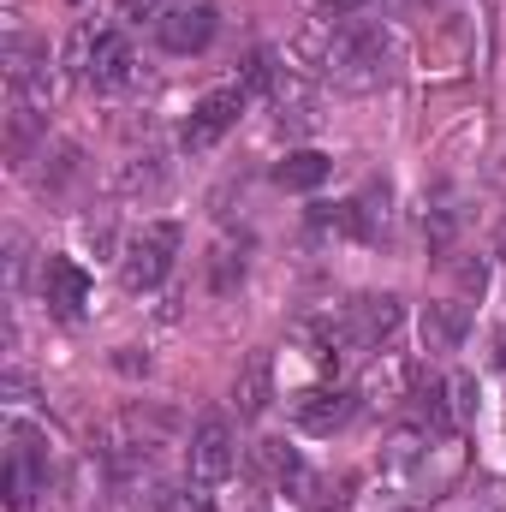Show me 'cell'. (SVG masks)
<instances>
[{"label": "cell", "mask_w": 506, "mask_h": 512, "mask_svg": "<svg viewBox=\"0 0 506 512\" xmlns=\"http://www.w3.org/2000/svg\"><path fill=\"white\" fill-rule=\"evenodd\" d=\"M322 72L334 78V90L370 96V90H381L393 78V42L381 30H370V24H340V30H328Z\"/></svg>", "instance_id": "1"}, {"label": "cell", "mask_w": 506, "mask_h": 512, "mask_svg": "<svg viewBox=\"0 0 506 512\" xmlns=\"http://www.w3.org/2000/svg\"><path fill=\"white\" fill-rule=\"evenodd\" d=\"M239 471V441H233V423L227 417H203L191 429V447H185V477L197 489H215Z\"/></svg>", "instance_id": "5"}, {"label": "cell", "mask_w": 506, "mask_h": 512, "mask_svg": "<svg viewBox=\"0 0 506 512\" xmlns=\"http://www.w3.org/2000/svg\"><path fill=\"white\" fill-rule=\"evenodd\" d=\"M328 173H334V155H322V149H292V155L274 167V185H280V191H316V185H328Z\"/></svg>", "instance_id": "14"}, {"label": "cell", "mask_w": 506, "mask_h": 512, "mask_svg": "<svg viewBox=\"0 0 506 512\" xmlns=\"http://www.w3.org/2000/svg\"><path fill=\"white\" fill-rule=\"evenodd\" d=\"M256 477L274 483V489H310V477H304V465L286 441H256Z\"/></svg>", "instance_id": "15"}, {"label": "cell", "mask_w": 506, "mask_h": 512, "mask_svg": "<svg viewBox=\"0 0 506 512\" xmlns=\"http://www.w3.org/2000/svg\"><path fill=\"white\" fill-rule=\"evenodd\" d=\"M399 322H405V310H399L393 292H358V298L340 304L334 340H340V352H376L399 334Z\"/></svg>", "instance_id": "3"}, {"label": "cell", "mask_w": 506, "mask_h": 512, "mask_svg": "<svg viewBox=\"0 0 506 512\" xmlns=\"http://www.w3.org/2000/svg\"><path fill=\"white\" fill-rule=\"evenodd\" d=\"M358 399H364V405H376V411L405 405V399H411V358H399V352H381L376 364L364 370V382H358Z\"/></svg>", "instance_id": "11"}, {"label": "cell", "mask_w": 506, "mask_h": 512, "mask_svg": "<svg viewBox=\"0 0 506 512\" xmlns=\"http://www.w3.org/2000/svg\"><path fill=\"white\" fill-rule=\"evenodd\" d=\"M114 191H126V197H137V191H161V161H131V167H120Z\"/></svg>", "instance_id": "18"}, {"label": "cell", "mask_w": 506, "mask_h": 512, "mask_svg": "<svg viewBox=\"0 0 506 512\" xmlns=\"http://www.w3.org/2000/svg\"><path fill=\"white\" fill-rule=\"evenodd\" d=\"M495 256H506V221H501V233H495Z\"/></svg>", "instance_id": "21"}, {"label": "cell", "mask_w": 506, "mask_h": 512, "mask_svg": "<svg viewBox=\"0 0 506 512\" xmlns=\"http://www.w3.org/2000/svg\"><path fill=\"white\" fill-rule=\"evenodd\" d=\"M477 399H483V393H477V376H465V370L441 382V411H447L453 429H465V423L477 417Z\"/></svg>", "instance_id": "16"}, {"label": "cell", "mask_w": 506, "mask_h": 512, "mask_svg": "<svg viewBox=\"0 0 506 512\" xmlns=\"http://www.w3.org/2000/svg\"><path fill=\"white\" fill-rule=\"evenodd\" d=\"M471 334V304L465 298H435L423 310V352H459Z\"/></svg>", "instance_id": "12"}, {"label": "cell", "mask_w": 506, "mask_h": 512, "mask_svg": "<svg viewBox=\"0 0 506 512\" xmlns=\"http://www.w3.org/2000/svg\"><path fill=\"white\" fill-rule=\"evenodd\" d=\"M215 30H221V18H215V6H203V0H185L155 36H161V48L167 54H203L209 42H215Z\"/></svg>", "instance_id": "10"}, {"label": "cell", "mask_w": 506, "mask_h": 512, "mask_svg": "<svg viewBox=\"0 0 506 512\" xmlns=\"http://www.w3.org/2000/svg\"><path fill=\"white\" fill-rule=\"evenodd\" d=\"M459 477H465V441H459V429H441V435H429V447H423L417 471L405 477V489L417 501H441Z\"/></svg>", "instance_id": "6"}, {"label": "cell", "mask_w": 506, "mask_h": 512, "mask_svg": "<svg viewBox=\"0 0 506 512\" xmlns=\"http://www.w3.org/2000/svg\"><path fill=\"white\" fill-rule=\"evenodd\" d=\"M179 6H185V0H120V24H131V30H143V24L161 30Z\"/></svg>", "instance_id": "17"}, {"label": "cell", "mask_w": 506, "mask_h": 512, "mask_svg": "<svg viewBox=\"0 0 506 512\" xmlns=\"http://www.w3.org/2000/svg\"><path fill=\"white\" fill-rule=\"evenodd\" d=\"M239 114H245V90H209L197 108H191V120L179 131V143L191 149V155H209L227 131L239 126Z\"/></svg>", "instance_id": "7"}, {"label": "cell", "mask_w": 506, "mask_h": 512, "mask_svg": "<svg viewBox=\"0 0 506 512\" xmlns=\"http://www.w3.org/2000/svg\"><path fill=\"white\" fill-rule=\"evenodd\" d=\"M322 12H334V18H346V12H358V6H370V0H316Z\"/></svg>", "instance_id": "20"}, {"label": "cell", "mask_w": 506, "mask_h": 512, "mask_svg": "<svg viewBox=\"0 0 506 512\" xmlns=\"http://www.w3.org/2000/svg\"><path fill=\"white\" fill-rule=\"evenodd\" d=\"M42 304H48L60 322H78L84 304H90V274H84L72 256H42Z\"/></svg>", "instance_id": "8"}, {"label": "cell", "mask_w": 506, "mask_h": 512, "mask_svg": "<svg viewBox=\"0 0 506 512\" xmlns=\"http://www.w3.org/2000/svg\"><path fill=\"white\" fill-rule=\"evenodd\" d=\"M352 411H358V393H346V387H310L292 399V423L304 435H334L352 423Z\"/></svg>", "instance_id": "9"}, {"label": "cell", "mask_w": 506, "mask_h": 512, "mask_svg": "<svg viewBox=\"0 0 506 512\" xmlns=\"http://www.w3.org/2000/svg\"><path fill=\"white\" fill-rule=\"evenodd\" d=\"M72 66H78V78L90 90H126V84H137V54H131V42L120 30L84 24L72 36Z\"/></svg>", "instance_id": "2"}, {"label": "cell", "mask_w": 506, "mask_h": 512, "mask_svg": "<svg viewBox=\"0 0 506 512\" xmlns=\"http://www.w3.org/2000/svg\"><path fill=\"white\" fill-rule=\"evenodd\" d=\"M6 245H12V256H6V280H12V292H18V286H24V233H12Z\"/></svg>", "instance_id": "19"}, {"label": "cell", "mask_w": 506, "mask_h": 512, "mask_svg": "<svg viewBox=\"0 0 506 512\" xmlns=\"http://www.w3.org/2000/svg\"><path fill=\"white\" fill-rule=\"evenodd\" d=\"M268 399H274V352H251L233 382V405H239V417H262Z\"/></svg>", "instance_id": "13"}, {"label": "cell", "mask_w": 506, "mask_h": 512, "mask_svg": "<svg viewBox=\"0 0 506 512\" xmlns=\"http://www.w3.org/2000/svg\"><path fill=\"white\" fill-rule=\"evenodd\" d=\"M173 256H179V221H149L143 233H131V245L120 251V280H126V292H155V286L167 280Z\"/></svg>", "instance_id": "4"}]
</instances>
